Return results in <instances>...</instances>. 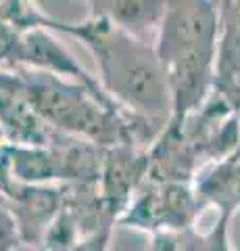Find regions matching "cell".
Segmentation results:
<instances>
[{
	"label": "cell",
	"mask_w": 240,
	"mask_h": 251,
	"mask_svg": "<svg viewBox=\"0 0 240 251\" xmlns=\"http://www.w3.org/2000/svg\"><path fill=\"white\" fill-rule=\"evenodd\" d=\"M221 34L218 42V94L240 105V2H221Z\"/></svg>",
	"instance_id": "cell-4"
},
{
	"label": "cell",
	"mask_w": 240,
	"mask_h": 251,
	"mask_svg": "<svg viewBox=\"0 0 240 251\" xmlns=\"http://www.w3.org/2000/svg\"><path fill=\"white\" fill-rule=\"evenodd\" d=\"M27 19L29 27H50L82 40L96 59L103 90L121 109L146 122L159 134L167 130L172 122V99L154 44L128 34L96 13L86 21L61 23L32 6Z\"/></svg>",
	"instance_id": "cell-1"
},
{
	"label": "cell",
	"mask_w": 240,
	"mask_h": 251,
	"mask_svg": "<svg viewBox=\"0 0 240 251\" xmlns=\"http://www.w3.org/2000/svg\"><path fill=\"white\" fill-rule=\"evenodd\" d=\"M21 243L17 224L11 214V207L6 199L0 195V251H15Z\"/></svg>",
	"instance_id": "cell-7"
},
{
	"label": "cell",
	"mask_w": 240,
	"mask_h": 251,
	"mask_svg": "<svg viewBox=\"0 0 240 251\" xmlns=\"http://www.w3.org/2000/svg\"><path fill=\"white\" fill-rule=\"evenodd\" d=\"M221 34V9L215 2H167L157 31L154 50L159 61L182 52L218 46Z\"/></svg>",
	"instance_id": "cell-3"
},
{
	"label": "cell",
	"mask_w": 240,
	"mask_h": 251,
	"mask_svg": "<svg viewBox=\"0 0 240 251\" xmlns=\"http://www.w3.org/2000/svg\"><path fill=\"white\" fill-rule=\"evenodd\" d=\"M236 157H240V111H238V147H236Z\"/></svg>",
	"instance_id": "cell-9"
},
{
	"label": "cell",
	"mask_w": 240,
	"mask_h": 251,
	"mask_svg": "<svg viewBox=\"0 0 240 251\" xmlns=\"http://www.w3.org/2000/svg\"><path fill=\"white\" fill-rule=\"evenodd\" d=\"M195 191L205 205H215L219 218H228L240 209V157L232 155L213 161L196 176Z\"/></svg>",
	"instance_id": "cell-5"
},
{
	"label": "cell",
	"mask_w": 240,
	"mask_h": 251,
	"mask_svg": "<svg viewBox=\"0 0 240 251\" xmlns=\"http://www.w3.org/2000/svg\"><path fill=\"white\" fill-rule=\"evenodd\" d=\"M6 182H9V176H6V172L2 168V163H0V193H2V188L6 186Z\"/></svg>",
	"instance_id": "cell-8"
},
{
	"label": "cell",
	"mask_w": 240,
	"mask_h": 251,
	"mask_svg": "<svg viewBox=\"0 0 240 251\" xmlns=\"http://www.w3.org/2000/svg\"><path fill=\"white\" fill-rule=\"evenodd\" d=\"M92 13L103 15L128 34L154 44L167 2H90Z\"/></svg>",
	"instance_id": "cell-6"
},
{
	"label": "cell",
	"mask_w": 240,
	"mask_h": 251,
	"mask_svg": "<svg viewBox=\"0 0 240 251\" xmlns=\"http://www.w3.org/2000/svg\"><path fill=\"white\" fill-rule=\"evenodd\" d=\"M205 203L186 182H153L136 191L134 203L121 214L119 224L130 228L161 232H184L195 226Z\"/></svg>",
	"instance_id": "cell-2"
}]
</instances>
